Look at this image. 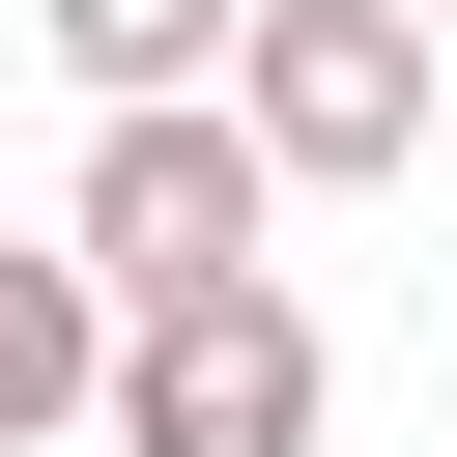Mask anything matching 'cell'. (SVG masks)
I'll return each instance as SVG.
<instances>
[{
  "mask_svg": "<svg viewBox=\"0 0 457 457\" xmlns=\"http://www.w3.org/2000/svg\"><path fill=\"white\" fill-rule=\"evenodd\" d=\"M228 114L286 143V200H371V171H428L457 29H428V0H257V29H228Z\"/></svg>",
  "mask_w": 457,
  "mask_h": 457,
  "instance_id": "cell-1",
  "label": "cell"
},
{
  "mask_svg": "<svg viewBox=\"0 0 457 457\" xmlns=\"http://www.w3.org/2000/svg\"><path fill=\"white\" fill-rule=\"evenodd\" d=\"M314 428H343V343H314L257 257L114 314V457H314Z\"/></svg>",
  "mask_w": 457,
  "mask_h": 457,
  "instance_id": "cell-2",
  "label": "cell"
},
{
  "mask_svg": "<svg viewBox=\"0 0 457 457\" xmlns=\"http://www.w3.org/2000/svg\"><path fill=\"white\" fill-rule=\"evenodd\" d=\"M57 228L114 257V314H143V286H228V257L286 228V143H257L228 86H143V114H86V171H57Z\"/></svg>",
  "mask_w": 457,
  "mask_h": 457,
  "instance_id": "cell-3",
  "label": "cell"
},
{
  "mask_svg": "<svg viewBox=\"0 0 457 457\" xmlns=\"http://www.w3.org/2000/svg\"><path fill=\"white\" fill-rule=\"evenodd\" d=\"M114 428V257L86 228H0V457Z\"/></svg>",
  "mask_w": 457,
  "mask_h": 457,
  "instance_id": "cell-4",
  "label": "cell"
},
{
  "mask_svg": "<svg viewBox=\"0 0 457 457\" xmlns=\"http://www.w3.org/2000/svg\"><path fill=\"white\" fill-rule=\"evenodd\" d=\"M29 29H57V86H86V114H143V86H228V29H257V0H29Z\"/></svg>",
  "mask_w": 457,
  "mask_h": 457,
  "instance_id": "cell-5",
  "label": "cell"
},
{
  "mask_svg": "<svg viewBox=\"0 0 457 457\" xmlns=\"http://www.w3.org/2000/svg\"><path fill=\"white\" fill-rule=\"evenodd\" d=\"M428 29H457V0H428Z\"/></svg>",
  "mask_w": 457,
  "mask_h": 457,
  "instance_id": "cell-6",
  "label": "cell"
}]
</instances>
